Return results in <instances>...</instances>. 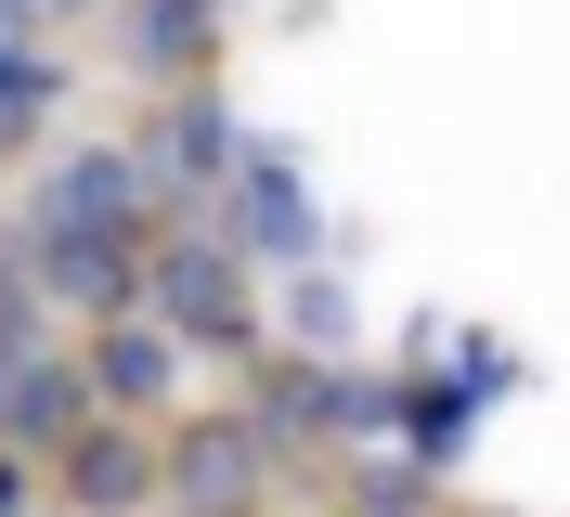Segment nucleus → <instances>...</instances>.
<instances>
[{"label": "nucleus", "instance_id": "1", "mask_svg": "<svg viewBox=\"0 0 570 517\" xmlns=\"http://www.w3.org/2000/svg\"><path fill=\"white\" fill-rule=\"evenodd\" d=\"M142 324H169V349H259V298H247V259L220 233H156L142 246Z\"/></svg>", "mask_w": 570, "mask_h": 517}, {"label": "nucleus", "instance_id": "2", "mask_svg": "<svg viewBox=\"0 0 570 517\" xmlns=\"http://www.w3.org/2000/svg\"><path fill=\"white\" fill-rule=\"evenodd\" d=\"M220 195H234V233H220L234 259H273V272H312L324 259V207H312V181H298L285 142H234Z\"/></svg>", "mask_w": 570, "mask_h": 517}, {"label": "nucleus", "instance_id": "3", "mask_svg": "<svg viewBox=\"0 0 570 517\" xmlns=\"http://www.w3.org/2000/svg\"><path fill=\"white\" fill-rule=\"evenodd\" d=\"M156 181H142V156L130 142H78V156H52L39 169V207H27V233H117V246H142V220H156Z\"/></svg>", "mask_w": 570, "mask_h": 517}, {"label": "nucleus", "instance_id": "4", "mask_svg": "<svg viewBox=\"0 0 570 517\" xmlns=\"http://www.w3.org/2000/svg\"><path fill=\"white\" fill-rule=\"evenodd\" d=\"M259 479H273V453H259L247 414H195V427H169V453H156V491H169L181 517H247Z\"/></svg>", "mask_w": 570, "mask_h": 517}, {"label": "nucleus", "instance_id": "5", "mask_svg": "<svg viewBox=\"0 0 570 517\" xmlns=\"http://www.w3.org/2000/svg\"><path fill=\"white\" fill-rule=\"evenodd\" d=\"M13 272H27V298L39 310H130L142 298V246H117V233H13Z\"/></svg>", "mask_w": 570, "mask_h": 517}, {"label": "nucleus", "instance_id": "6", "mask_svg": "<svg viewBox=\"0 0 570 517\" xmlns=\"http://www.w3.org/2000/svg\"><path fill=\"white\" fill-rule=\"evenodd\" d=\"M234 142H247V130H234V103H220L208 78H181V91L156 103V130H142L130 156H142V181H156V195H208V181L234 169Z\"/></svg>", "mask_w": 570, "mask_h": 517}, {"label": "nucleus", "instance_id": "7", "mask_svg": "<svg viewBox=\"0 0 570 517\" xmlns=\"http://www.w3.org/2000/svg\"><path fill=\"white\" fill-rule=\"evenodd\" d=\"M78 388H91V414H169V388H181V349H169V324H142V310H105V337H91V362H78Z\"/></svg>", "mask_w": 570, "mask_h": 517}, {"label": "nucleus", "instance_id": "8", "mask_svg": "<svg viewBox=\"0 0 570 517\" xmlns=\"http://www.w3.org/2000/svg\"><path fill=\"white\" fill-rule=\"evenodd\" d=\"M52 466H66V505H78V517H130L142 491H156V440H142L130 414L66 427V440H52Z\"/></svg>", "mask_w": 570, "mask_h": 517}, {"label": "nucleus", "instance_id": "9", "mask_svg": "<svg viewBox=\"0 0 570 517\" xmlns=\"http://www.w3.org/2000/svg\"><path fill=\"white\" fill-rule=\"evenodd\" d=\"M66 427H91V388H78V362H52V349H13V376H0V440H13V453H52Z\"/></svg>", "mask_w": 570, "mask_h": 517}, {"label": "nucleus", "instance_id": "10", "mask_svg": "<svg viewBox=\"0 0 570 517\" xmlns=\"http://www.w3.org/2000/svg\"><path fill=\"white\" fill-rule=\"evenodd\" d=\"M220 52V0H130V66L142 78H208Z\"/></svg>", "mask_w": 570, "mask_h": 517}, {"label": "nucleus", "instance_id": "11", "mask_svg": "<svg viewBox=\"0 0 570 517\" xmlns=\"http://www.w3.org/2000/svg\"><path fill=\"white\" fill-rule=\"evenodd\" d=\"M52 91H66V78H52V52H39V39H0V142H27Z\"/></svg>", "mask_w": 570, "mask_h": 517}, {"label": "nucleus", "instance_id": "12", "mask_svg": "<svg viewBox=\"0 0 570 517\" xmlns=\"http://www.w3.org/2000/svg\"><path fill=\"white\" fill-rule=\"evenodd\" d=\"M285 337L312 349V362H337V349H351V285L298 272V285H285Z\"/></svg>", "mask_w": 570, "mask_h": 517}, {"label": "nucleus", "instance_id": "13", "mask_svg": "<svg viewBox=\"0 0 570 517\" xmlns=\"http://www.w3.org/2000/svg\"><path fill=\"white\" fill-rule=\"evenodd\" d=\"M351 517H441V505H428L415 479H363V505H351Z\"/></svg>", "mask_w": 570, "mask_h": 517}, {"label": "nucleus", "instance_id": "14", "mask_svg": "<svg viewBox=\"0 0 570 517\" xmlns=\"http://www.w3.org/2000/svg\"><path fill=\"white\" fill-rule=\"evenodd\" d=\"M0 517H27V453H0Z\"/></svg>", "mask_w": 570, "mask_h": 517}, {"label": "nucleus", "instance_id": "15", "mask_svg": "<svg viewBox=\"0 0 570 517\" xmlns=\"http://www.w3.org/2000/svg\"><path fill=\"white\" fill-rule=\"evenodd\" d=\"M27 13H39V27H66V13H105V0H27Z\"/></svg>", "mask_w": 570, "mask_h": 517}, {"label": "nucleus", "instance_id": "16", "mask_svg": "<svg viewBox=\"0 0 570 517\" xmlns=\"http://www.w3.org/2000/svg\"><path fill=\"white\" fill-rule=\"evenodd\" d=\"M0 39H39V13H27V0H0Z\"/></svg>", "mask_w": 570, "mask_h": 517}, {"label": "nucleus", "instance_id": "17", "mask_svg": "<svg viewBox=\"0 0 570 517\" xmlns=\"http://www.w3.org/2000/svg\"><path fill=\"white\" fill-rule=\"evenodd\" d=\"M169 517H181V505H169Z\"/></svg>", "mask_w": 570, "mask_h": 517}]
</instances>
